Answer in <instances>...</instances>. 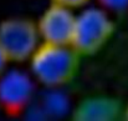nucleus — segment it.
Instances as JSON below:
<instances>
[{
  "label": "nucleus",
  "mask_w": 128,
  "mask_h": 121,
  "mask_svg": "<svg viewBox=\"0 0 128 121\" xmlns=\"http://www.w3.org/2000/svg\"><path fill=\"white\" fill-rule=\"evenodd\" d=\"M82 56L71 45L41 42L30 60V74L45 89H62L75 80Z\"/></svg>",
  "instance_id": "f257e3e1"
},
{
  "label": "nucleus",
  "mask_w": 128,
  "mask_h": 121,
  "mask_svg": "<svg viewBox=\"0 0 128 121\" xmlns=\"http://www.w3.org/2000/svg\"><path fill=\"white\" fill-rule=\"evenodd\" d=\"M36 81L30 73L6 69L0 75V111L18 116L32 105Z\"/></svg>",
  "instance_id": "20e7f679"
},
{
  "label": "nucleus",
  "mask_w": 128,
  "mask_h": 121,
  "mask_svg": "<svg viewBox=\"0 0 128 121\" xmlns=\"http://www.w3.org/2000/svg\"><path fill=\"white\" fill-rule=\"evenodd\" d=\"M75 19V10L51 3L36 21L41 42L71 45Z\"/></svg>",
  "instance_id": "39448f33"
},
{
  "label": "nucleus",
  "mask_w": 128,
  "mask_h": 121,
  "mask_svg": "<svg viewBox=\"0 0 128 121\" xmlns=\"http://www.w3.org/2000/svg\"><path fill=\"white\" fill-rule=\"evenodd\" d=\"M40 44L35 20L12 16L0 21V47L9 63H28Z\"/></svg>",
  "instance_id": "7ed1b4c3"
},
{
  "label": "nucleus",
  "mask_w": 128,
  "mask_h": 121,
  "mask_svg": "<svg viewBox=\"0 0 128 121\" xmlns=\"http://www.w3.org/2000/svg\"><path fill=\"white\" fill-rule=\"evenodd\" d=\"M47 94L42 96L40 106L46 116H64L70 109L68 97L61 91V89H46Z\"/></svg>",
  "instance_id": "0eeeda50"
},
{
  "label": "nucleus",
  "mask_w": 128,
  "mask_h": 121,
  "mask_svg": "<svg viewBox=\"0 0 128 121\" xmlns=\"http://www.w3.org/2000/svg\"><path fill=\"white\" fill-rule=\"evenodd\" d=\"M8 64H9V61H8L6 56L4 55V52H2V50L0 47V75L8 69Z\"/></svg>",
  "instance_id": "9d476101"
},
{
  "label": "nucleus",
  "mask_w": 128,
  "mask_h": 121,
  "mask_svg": "<svg viewBox=\"0 0 128 121\" xmlns=\"http://www.w3.org/2000/svg\"><path fill=\"white\" fill-rule=\"evenodd\" d=\"M114 33V23L110 13L101 6H85L75 19L71 46L84 57L101 51Z\"/></svg>",
  "instance_id": "f03ea898"
},
{
  "label": "nucleus",
  "mask_w": 128,
  "mask_h": 121,
  "mask_svg": "<svg viewBox=\"0 0 128 121\" xmlns=\"http://www.w3.org/2000/svg\"><path fill=\"white\" fill-rule=\"evenodd\" d=\"M122 120L128 121V104L123 107V116H122Z\"/></svg>",
  "instance_id": "9b49d317"
},
{
  "label": "nucleus",
  "mask_w": 128,
  "mask_h": 121,
  "mask_svg": "<svg viewBox=\"0 0 128 121\" xmlns=\"http://www.w3.org/2000/svg\"><path fill=\"white\" fill-rule=\"evenodd\" d=\"M50 1L58 4V5H62V6H66V8L72 9V10H80V9L87 6L91 0H50Z\"/></svg>",
  "instance_id": "1a4fd4ad"
},
{
  "label": "nucleus",
  "mask_w": 128,
  "mask_h": 121,
  "mask_svg": "<svg viewBox=\"0 0 128 121\" xmlns=\"http://www.w3.org/2000/svg\"><path fill=\"white\" fill-rule=\"evenodd\" d=\"M124 105L108 95H92L82 99L72 110L75 121H117L123 116Z\"/></svg>",
  "instance_id": "423d86ee"
},
{
  "label": "nucleus",
  "mask_w": 128,
  "mask_h": 121,
  "mask_svg": "<svg viewBox=\"0 0 128 121\" xmlns=\"http://www.w3.org/2000/svg\"><path fill=\"white\" fill-rule=\"evenodd\" d=\"M98 6L103 8L108 13H122L128 9V0H97Z\"/></svg>",
  "instance_id": "6e6552de"
}]
</instances>
